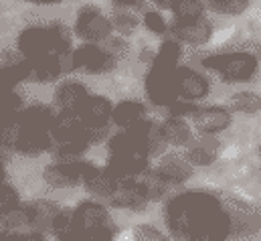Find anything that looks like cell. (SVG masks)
<instances>
[{"label":"cell","mask_w":261,"mask_h":241,"mask_svg":"<svg viewBox=\"0 0 261 241\" xmlns=\"http://www.w3.org/2000/svg\"><path fill=\"white\" fill-rule=\"evenodd\" d=\"M168 227L182 241H225L231 233L227 209L211 195L187 192L168 203Z\"/></svg>","instance_id":"cell-1"},{"label":"cell","mask_w":261,"mask_h":241,"mask_svg":"<svg viewBox=\"0 0 261 241\" xmlns=\"http://www.w3.org/2000/svg\"><path fill=\"white\" fill-rule=\"evenodd\" d=\"M204 67L217 71L227 81H247L257 71V59L249 53H227L213 55L202 61Z\"/></svg>","instance_id":"cell-2"},{"label":"cell","mask_w":261,"mask_h":241,"mask_svg":"<svg viewBox=\"0 0 261 241\" xmlns=\"http://www.w3.org/2000/svg\"><path fill=\"white\" fill-rule=\"evenodd\" d=\"M75 33L83 41H87V45H101L112 39L114 27L112 20L101 10H97L95 6H83L77 12Z\"/></svg>","instance_id":"cell-3"},{"label":"cell","mask_w":261,"mask_h":241,"mask_svg":"<svg viewBox=\"0 0 261 241\" xmlns=\"http://www.w3.org/2000/svg\"><path fill=\"white\" fill-rule=\"evenodd\" d=\"M176 69L152 63V69H150V73L146 77V91H148V98H150L152 104L170 108V106H174L178 102L176 83H174Z\"/></svg>","instance_id":"cell-4"},{"label":"cell","mask_w":261,"mask_h":241,"mask_svg":"<svg viewBox=\"0 0 261 241\" xmlns=\"http://www.w3.org/2000/svg\"><path fill=\"white\" fill-rule=\"evenodd\" d=\"M95 171V166H91V162H83V160H59L55 164H49L45 168V181L51 186L63 188V186H73L79 182H85L91 173Z\"/></svg>","instance_id":"cell-5"},{"label":"cell","mask_w":261,"mask_h":241,"mask_svg":"<svg viewBox=\"0 0 261 241\" xmlns=\"http://www.w3.org/2000/svg\"><path fill=\"white\" fill-rule=\"evenodd\" d=\"M18 51L29 63L55 55L49 27H29L18 37Z\"/></svg>","instance_id":"cell-6"},{"label":"cell","mask_w":261,"mask_h":241,"mask_svg":"<svg viewBox=\"0 0 261 241\" xmlns=\"http://www.w3.org/2000/svg\"><path fill=\"white\" fill-rule=\"evenodd\" d=\"M118 59L103 45H83L71 53V65L81 69L83 73H108L116 67Z\"/></svg>","instance_id":"cell-7"},{"label":"cell","mask_w":261,"mask_h":241,"mask_svg":"<svg viewBox=\"0 0 261 241\" xmlns=\"http://www.w3.org/2000/svg\"><path fill=\"white\" fill-rule=\"evenodd\" d=\"M112 118H114V106L108 98H101V95H89V100L79 112V120L83 122V126L93 136L106 130V126L112 122Z\"/></svg>","instance_id":"cell-8"},{"label":"cell","mask_w":261,"mask_h":241,"mask_svg":"<svg viewBox=\"0 0 261 241\" xmlns=\"http://www.w3.org/2000/svg\"><path fill=\"white\" fill-rule=\"evenodd\" d=\"M174 83H176V95L182 102H196L208 93V81L198 71L189 69V67L176 69Z\"/></svg>","instance_id":"cell-9"},{"label":"cell","mask_w":261,"mask_h":241,"mask_svg":"<svg viewBox=\"0 0 261 241\" xmlns=\"http://www.w3.org/2000/svg\"><path fill=\"white\" fill-rule=\"evenodd\" d=\"M87 100H89V91L79 81H65L55 91V104L61 108V114L79 116V112Z\"/></svg>","instance_id":"cell-10"},{"label":"cell","mask_w":261,"mask_h":241,"mask_svg":"<svg viewBox=\"0 0 261 241\" xmlns=\"http://www.w3.org/2000/svg\"><path fill=\"white\" fill-rule=\"evenodd\" d=\"M154 173L166 184H180L193 177V164L178 154H166L160 158Z\"/></svg>","instance_id":"cell-11"},{"label":"cell","mask_w":261,"mask_h":241,"mask_svg":"<svg viewBox=\"0 0 261 241\" xmlns=\"http://www.w3.org/2000/svg\"><path fill=\"white\" fill-rule=\"evenodd\" d=\"M193 124L196 126V130L204 136H213L219 134L223 130L229 128L231 124V116L227 110L223 108H196L195 112L191 114Z\"/></svg>","instance_id":"cell-12"},{"label":"cell","mask_w":261,"mask_h":241,"mask_svg":"<svg viewBox=\"0 0 261 241\" xmlns=\"http://www.w3.org/2000/svg\"><path fill=\"white\" fill-rule=\"evenodd\" d=\"M172 35L178 41H185L189 45H204L213 35V25L204 16L196 20H185V22L176 20L172 25Z\"/></svg>","instance_id":"cell-13"},{"label":"cell","mask_w":261,"mask_h":241,"mask_svg":"<svg viewBox=\"0 0 261 241\" xmlns=\"http://www.w3.org/2000/svg\"><path fill=\"white\" fill-rule=\"evenodd\" d=\"M219 152V142L213 136H204L200 134L196 140H191L187 144V154L185 158L193 164V166H208Z\"/></svg>","instance_id":"cell-14"},{"label":"cell","mask_w":261,"mask_h":241,"mask_svg":"<svg viewBox=\"0 0 261 241\" xmlns=\"http://www.w3.org/2000/svg\"><path fill=\"white\" fill-rule=\"evenodd\" d=\"M33 73V65L22 55H16L14 51H0V77L8 83H18L27 79Z\"/></svg>","instance_id":"cell-15"},{"label":"cell","mask_w":261,"mask_h":241,"mask_svg":"<svg viewBox=\"0 0 261 241\" xmlns=\"http://www.w3.org/2000/svg\"><path fill=\"white\" fill-rule=\"evenodd\" d=\"M51 132H43V130H31V128H20L16 134V150L29 156H37L41 152H45L47 148H51Z\"/></svg>","instance_id":"cell-16"},{"label":"cell","mask_w":261,"mask_h":241,"mask_svg":"<svg viewBox=\"0 0 261 241\" xmlns=\"http://www.w3.org/2000/svg\"><path fill=\"white\" fill-rule=\"evenodd\" d=\"M112 120L122 128V132H130L146 122V108H144V104L134 102V100L120 102L118 106H114V118Z\"/></svg>","instance_id":"cell-17"},{"label":"cell","mask_w":261,"mask_h":241,"mask_svg":"<svg viewBox=\"0 0 261 241\" xmlns=\"http://www.w3.org/2000/svg\"><path fill=\"white\" fill-rule=\"evenodd\" d=\"M112 203L118 209L138 211V209H142L148 203V199H146V195H144V190H142L138 179H134V181H124L120 184V188L112 197Z\"/></svg>","instance_id":"cell-18"},{"label":"cell","mask_w":261,"mask_h":241,"mask_svg":"<svg viewBox=\"0 0 261 241\" xmlns=\"http://www.w3.org/2000/svg\"><path fill=\"white\" fill-rule=\"evenodd\" d=\"M160 138L162 142H168L172 146H187L191 142V126L185 118L170 116L160 126Z\"/></svg>","instance_id":"cell-19"},{"label":"cell","mask_w":261,"mask_h":241,"mask_svg":"<svg viewBox=\"0 0 261 241\" xmlns=\"http://www.w3.org/2000/svg\"><path fill=\"white\" fill-rule=\"evenodd\" d=\"M20 128H31V130H43V132H51L53 124L57 120V114L47 108V106H35L29 108L27 112L20 114Z\"/></svg>","instance_id":"cell-20"},{"label":"cell","mask_w":261,"mask_h":241,"mask_svg":"<svg viewBox=\"0 0 261 241\" xmlns=\"http://www.w3.org/2000/svg\"><path fill=\"white\" fill-rule=\"evenodd\" d=\"M120 184L122 182L118 181L108 168L106 171L95 168L91 173V177L85 181V186H87V190L91 195H95V197H108V199H112L116 195V190L120 188Z\"/></svg>","instance_id":"cell-21"},{"label":"cell","mask_w":261,"mask_h":241,"mask_svg":"<svg viewBox=\"0 0 261 241\" xmlns=\"http://www.w3.org/2000/svg\"><path fill=\"white\" fill-rule=\"evenodd\" d=\"M158 4L170 8L178 22L196 20V18H202L204 16V4L198 2V0H166V2L160 0Z\"/></svg>","instance_id":"cell-22"},{"label":"cell","mask_w":261,"mask_h":241,"mask_svg":"<svg viewBox=\"0 0 261 241\" xmlns=\"http://www.w3.org/2000/svg\"><path fill=\"white\" fill-rule=\"evenodd\" d=\"M33 65V77L41 83H49V81H55L59 75H61V57L57 55H51V57H45V59L37 61V63H31Z\"/></svg>","instance_id":"cell-23"},{"label":"cell","mask_w":261,"mask_h":241,"mask_svg":"<svg viewBox=\"0 0 261 241\" xmlns=\"http://www.w3.org/2000/svg\"><path fill=\"white\" fill-rule=\"evenodd\" d=\"M112 27L122 37H128L132 31L138 27V18H136V14L132 10H128V8H116L114 18H112Z\"/></svg>","instance_id":"cell-24"},{"label":"cell","mask_w":261,"mask_h":241,"mask_svg":"<svg viewBox=\"0 0 261 241\" xmlns=\"http://www.w3.org/2000/svg\"><path fill=\"white\" fill-rule=\"evenodd\" d=\"M233 108L243 114H255L261 110V98L253 91H239L233 95Z\"/></svg>","instance_id":"cell-25"},{"label":"cell","mask_w":261,"mask_h":241,"mask_svg":"<svg viewBox=\"0 0 261 241\" xmlns=\"http://www.w3.org/2000/svg\"><path fill=\"white\" fill-rule=\"evenodd\" d=\"M16 209H20L18 205V192L10 186V184H0V215L8 217L12 215Z\"/></svg>","instance_id":"cell-26"},{"label":"cell","mask_w":261,"mask_h":241,"mask_svg":"<svg viewBox=\"0 0 261 241\" xmlns=\"http://www.w3.org/2000/svg\"><path fill=\"white\" fill-rule=\"evenodd\" d=\"M208 8L221 14H241L249 8L247 0H211Z\"/></svg>","instance_id":"cell-27"},{"label":"cell","mask_w":261,"mask_h":241,"mask_svg":"<svg viewBox=\"0 0 261 241\" xmlns=\"http://www.w3.org/2000/svg\"><path fill=\"white\" fill-rule=\"evenodd\" d=\"M134 241H168V237L154 225H138L134 231Z\"/></svg>","instance_id":"cell-28"},{"label":"cell","mask_w":261,"mask_h":241,"mask_svg":"<svg viewBox=\"0 0 261 241\" xmlns=\"http://www.w3.org/2000/svg\"><path fill=\"white\" fill-rule=\"evenodd\" d=\"M144 22H146V27H148L152 33H156V35H160V33H164V31H166V22H164L162 14H160V12H156V10L146 12V14H144Z\"/></svg>","instance_id":"cell-29"},{"label":"cell","mask_w":261,"mask_h":241,"mask_svg":"<svg viewBox=\"0 0 261 241\" xmlns=\"http://www.w3.org/2000/svg\"><path fill=\"white\" fill-rule=\"evenodd\" d=\"M2 179H4V168H2V164H0V184H2Z\"/></svg>","instance_id":"cell-30"},{"label":"cell","mask_w":261,"mask_h":241,"mask_svg":"<svg viewBox=\"0 0 261 241\" xmlns=\"http://www.w3.org/2000/svg\"><path fill=\"white\" fill-rule=\"evenodd\" d=\"M259 154H261V148H259Z\"/></svg>","instance_id":"cell-31"}]
</instances>
